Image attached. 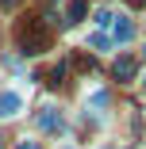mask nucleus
Returning <instances> with one entry per match:
<instances>
[{"instance_id": "obj_5", "label": "nucleus", "mask_w": 146, "mask_h": 149, "mask_svg": "<svg viewBox=\"0 0 146 149\" xmlns=\"http://www.w3.org/2000/svg\"><path fill=\"white\" fill-rule=\"evenodd\" d=\"M85 8H89L85 0H73V4H69V23H77V19L85 15Z\"/></svg>"}, {"instance_id": "obj_1", "label": "nucleus", "mask_w": 146, "mask_h": 149, "mask_svg": "<svg viewBox=\"0 0 146 149\" xmlns=\"http://www.w3.org/2000/svg\"><path fill=\"white\" fill-rule=\"evenodd\" d=\"M50 46V35H46V27H42V19H23L19 23V50L27 54V57H35V54H42Z\"/></svg>"}, {"instance_id": "obj_4", "label": "nucleus", "mask_w": 146, "mask_h": 149, "mask_svg": "<svg viewBox=\"0 0 146 149\" xmlns=\"http://www.w3.org/2000/svg\"><path fill=\"white\" fill-rule=\"evenodd\" d=\"M39 126H42V130H58V126H62V118H58V111H54V107H42Z\"/></svg>"}, {"instance_id": "obj_3", "label": "nucleus", "mask_w": 146, "mask_h": 149, "mask_svg": "<svg viewBox=\"0 0 146 149\" xmlns=\"http://www.w3.org/2000/svg\"><path fill=\"white\" fill-rule=\"evenodd\" d=\"M8 115H19V96L16 92H0V118Z\"/></svg>"}, {"instance_id": "obj_6", "label": "nucleus", "mask_w": 146, "mask_h": 149, "mask_svg": "<svg viewBox=\"0 0 146 149\" xmlns=\"http://www.w3.org/2000/svg\"><path fill=\"white\" fill-rule=\"evenodd\" d=\"M73 65H77L81 73H89V69H92V57H89V54H77V57H73Z\"/></svg>"}, {"instance_id": "obj_7", "label": "nucleus", "mask_w": 146, "mask_h": 149, "mask_svg": "<svg viewBox=\"0 0 146 149\" xmlns=\"http://www.w3.org/2000/svg\"><path fill=\"white\" fill-rule=\"evenodd\" d=\"M115 35H119V38H123V42H127V38H131V35H135V27H131V23H127V19H123V23H119V27H115Z\"/></svg>"}, {"instance_id": "obj_2", "label": "nucleus", "mask_w": 146, "mask_h": 149, "mask_svg": "<svg viewBox=\"0 0 146 149\" xmlns=\"http://www.w3.org/2000/svg\"><path fill=\"white\" fill-rule=\"evenodd\" d=\"M135 69H138V65H135V57H119V61H115V80H123V84L135 80Z\"/></svg>"}, {"instance_id": "obj_8", "label": "nucleus", "mask_w": 146, "mask_h": 149, "mask_svg": "<svg viewBox=\"0 0 146 149\" xmlns=\"http://www.w3.org/2000/svg\"><path fill=\"white\" fill-rule=\"evenodd\" d=\"M96 23H100V27H108V23H115V15H111V12H108V8H104V12H100V15H96Z\"/></svg>"}, {"instance_id": "obj_10", "label": "nucleus", "mask_w": 146, "mask_h": 149, "mask_svg": "<svg viewBox=\"0 0 146 149\" xmlns=\"http://www.w3.org/2000/svg\"><path fill=\"white\" fill-rule=\"evenodd\" d=\"M135 4H146V0H135Z\"/></svg>"}, {"instance_id": "obj_9", "label": "nucleus", "mask_w": 146, "mask_h": 149, "mask_svg": "<svg viewBox=\"0 0 146 149\" xmlns=\"http://www.w3.org/2000/svg\"><path fill=\"white\" fill-rule=\"evenodd\" d=\"M62 77H66V69H62V65H58V69H54V73H50V84H54V88H58V84H62Z\"/></svg>"}]
</instances>
